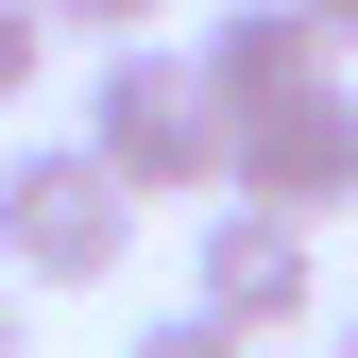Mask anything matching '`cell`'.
<instances>
[{
    "instance_id": "8992f818",
    "label": "cell",
    "mask_w": 358,
    "mask_h": 358,
    "mask_svg": "<svg viewBox=\"0 0 358 358\" xmlns=\"http://www.w3.org/2000/svg\"><path fill=\"white\" fill-rule=\"evenodd\" d=\"M34 17L85 34V52H154V17H171V0H34Z\"/></svg>"
},
{
    "instance_id": "30bf717a",
    "label": "cell",
    "mask_w": 358,
    "mask_h": 358,
    "mask_svg": "<svg viewBox=\"0 0 358 358\" xmlns=\"http://www.w3.org/2000/svg\"><path fill=\"white\" fill-rule=\"evenodd\" d=\"M0 358H34V324H17V290H0Z\"/></svg>"
},
{
    "instance_id": "ba28073f",
    "label": "cell",
    "mask_w": 358,
    "mask_h": 358,
    "mask_svg": "<svg viewBox=\"0 0 358 358\" xmlns=\"http://www.w3.org/2000/svg\"><path fill=\"white\" fill-rule=\"evenodd\" d=\"M34 69H52V17H34V0H0V103H17Z\"/></svg>"
},
{
    "instance_id": "52a82bcc",
    "label": "cell",
    "mask_w": 358,
    "mask_h": 358,
    "mask_svg": "<svg viewBox=\"0 0 358 358\" xmlns=\"http://www.w3.org/2000/svg\"><path fill=\"white\" fill-rule=\"evenodd\" d=\"M120 358H256V341H222V324H205V307H154V324H137V341H120Z\"/></svg>"
},
{
    "instance_id": "9c48e42d",
    "label": "cell",
    "mask_w": 358,
    "mask_h": 358,
    "mask_svg": "<svg viewBox=\"0 0 358 358\" xmlns=\"http://www.w3.org/2000/svg\"><path fill=\"white\" fill-rule=\"evenodd\" d=\"M290 17H307V34H324V52H358V0H290Z\"/></svg>"
},
{
    "instance_id": "7a4b0ae2",
    "label": "cell",
    "mask_w": 358,
    "mask_h": 358,
    "mask_svg": "<svg viewBox=\"0 0 358 358\" xmlns=\"http://www.w3.org/2000/svg\"><path fill=\"white\" fill-rule=\"evenodd\" d=\"M120 256H137V205L103 188V154H85V137L0 154V290H103Z\"/></svg>"
},
{
    "instance_id": "3957f363",
    "label": "cell",
    "mask_w": 358,
    "mask_h": 358,
    "mask_svg": "<svg viewBox=\"0 0 358 358\" xmlns=\"http://www.w3.org/2000/svg\"><path fill=\"white\" fill-rule=\"evenodd\" d=\"M222 205H256V222H341V205H358V69L290 85L273 120H239V154H222Z\"/></svg>"
},
{
    "instance_id": "5b68a950",
    "label": "cell",
    "mask_w": 358,
    "mask_h": 358,
    "mask_svg": "<svg viewBox=\"0 0 358 358\" xmlns=\"http://www.w3.org/2000/svg\"><path fill=\"white\" fill-rule=\"evenodd\" d=\"M324 69H341V52L290 17V0H222V17H205V52H188V85L222 103V137H239V120H273L290 85H324Z\"/></svg>"
},
{
    "instance_id": "8fae6325",
    "label": "cell",
    "mask_w": 358,
    "mask_h": 358,
    "mask_svg": "<svg viewBox=\"0 0 358 358\" xmlns=\"http://www.w3.org/2000/svg\"><path fill=\"white\" fill-rule=\"evenodd\" d=\"M341 358H358V324H341Z\"/></svg>"
},
{
    "instance_id": "277c9868",
    "label": "cell",
    "mask_w": 358,
    "mask_h": 358,
    "mask_svg": "<svg viewBox=\"0 0 358 358\" xmlns=\"http://www.w3.org/2000/svg\"><path fill=\"white\" fill-rule=\"evenodd\" d=\"M188 307H205L222 341H273V324H307V307H324V256H307V222L205 205V222H188Z\"/></svg>"
},
{
    "instance_id": "6da1fadb",
    "label": "cell",
    "mask_w": 358,
    "mask_h": 358,
    "mask_svg": "<svg viewBox=\"0 0 358 358\" xmlns=\"http://www.w3.org/2000/svg\"><path fill=\"white\" fill-rule=\"evenodd\" d=\"M85 154H103V188L120 205H188V188H222V103L188 85V52H103L85 69Z\"/></svg>"
}]
</instances>
